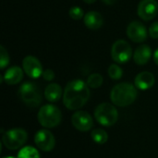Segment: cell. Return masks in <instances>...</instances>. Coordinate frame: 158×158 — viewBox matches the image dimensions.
<instances>
[{"label":"cell","instance_id":"cell-1","mask_svg":"<svg viewBox=\"0 0 158 158\" xmlns=\"http://www.w3.org/2000/svg\"><path fill=\"white\" fill-rule=\"evenodd\" d=\"M90 98V90L87 83L81 80L69 81L63 94V103L69 110H78L84 106Z\"/></svg>","mask_w":158,"mask_h":158},{"label":"cell","instance_id":"cell-2","mask_svg":"<svg viewBox=\"0 0 158 158\" xmlns=\"http://www.w3.org/2000/svg\"><path fill=\"white\" fill-rule=\"evenodd\" d=\"M137 95L136 87L130 82H122L115 85L110 93L112 103L120 107L131 106L136 100Z\"/></svg>","mask_w":158,"mask_h":158},{"label":"cell","instance_id":"cell-3","mask_svg":"<svg viewBox=\"0 0 158 158\" xmlns=\"http://www.w3.org/2000/svg\"><path fill=\"white\" fill-rule=\"evenodd\" d=\"M19 95L21 101L29 107L34 108L42 103V94L40 88L31 81L24 82L19 89Z\"/></svg>","mask_w":158,"mask_h":158},{"label":"cell","instance_id":"cell-4","mask_svg":"<svg viewBox=\"0 0 158 158\" xmlns=\"http://www.w3.org/2000/svg\"><path fill=\"white\" fill-rule=\"evenodd\" d=\"M39 123L46 129L58 126L62 119V114L58 107L53 105H45L42 106L38 112Z\"/></svg>","mask_w":158,"mask_h":158},{"label":"cell","instance_id":"cell-5","mask_svg":"<svg viewBox=\"0 0 158 158\" xmlns=\"http://www.w3.org/2000/svg\"><path fill=\"white\" fill-rule=\"evenodd\" d=\"M94 118L99 124L105 127H110L117 123L118 113L113 105L109 103H103L96 107L94 111Z\"/></svg>","mask_w":158,"mask_h":158},{"label":"cell","instance_id":"cell-6","mask_svg":"<svg viewBox=\"0 0 158 158\" xmlns=\"http://www.w3.org/2000/svg\"><path fill=\"white\" fill-rule=\"evenodd\" d=\"M28 139L27 132L20 128L7 131L2 137L3 144L9 150H17L25 144Z\"/></svg>","mask_w":158,"mask_h":158},{"label":"cell","instance_id":"cell-7","mask_svg":"<svg viewBox=\"0 0 158 158\" xmlns=\"http://www.w3.org/2000/svg\"><path fill=\"white\" fill-rule=\"evenodd\" d=\"M111 56L113 60L118 64L127 63L132 56L131 46L124 40H118L111 47Z\"/></svg>","mask_w":158,"mask_h":158},{"label":"cell","instance_id":"cell-8","mask_svg":"<svg viewBox=\"0 0 158 158\" xmlns=\"http://www.w3.org/2000/svg\"><path fill=\"white\" fill-rule=\"evenodd\" d=\"M34 143L37 147L44 152H50L56 145V139L48 130H41L34 136Z\"/></svg>","mask_w":158,"mask_h":158},{"label":"cell","instance_id":"cell-9","mask_svg":"<svg viewBox=\"0 0 158 158\" xmlns=\"http://www.w3.org/2000/svg\"><path fill=\"white\" fill-rule=\"evenodd\" d=\"M158 12V3L156 0H142L138 5V16L143 20H152Z\"/></svg>","mask_w":158,"mask_h":158},{"label":"cell","instance_id":"cell-10","mask_svg":"<svg viewBox=\"0 0 158 158\" xmlns=\"http://www.w3.org/2000/svg\"><path fill=\"white\" fill-rule=\"evenodd\" d=\"M22 68L24 72L31 79H38L43 75V67L39 59L32 56H27L22 61Z\"/></svg>","mask_w":158,"mask_h":158},{"label":"cell","instance_id":"cell-11","mask_svg":"<svg viewBox=\"0 0 158 158\" xmlns=\"http://www.w3.org/2000/svg\"><path fill=\"white\" fill-rule=\"evenodd\" d=\"M71 123L80 131H88L94 127V120L85 111H77L71 117Z\"/></svg>","mask_w":158,"mask_h":158},{"label":"cell","instance_id":"cell-12","mask_svg":"<svg viewBox=\"0 0 158 158\" xmlns=\"http://www.w3.org/2000/svg\"><path fill=\"white\" fill-rule=\"evenodd\" d=\"M127 35L134 43H143L147 39V29L142 22L134 20L129 24Z\"/></svg>","mask_w":158,"mask_h":158},{"label":"cell","instance_id":"cell-13","mask_svg":"<svg viewBox=\"0 0 158 158\" xmlns=\"http://www.w3.org/2000/svg\"><path fill=\"white\" fill-rule=\"evenodd\" d=\"M155 82H156V78L154 74L149 71H143L139 73L134 81L135 87L143 91L152 88Z\"/></svg>","mask_w":158,"mask_h":158},{"label":"cell","instance_id":"cell-14","mask_svg":"<svg viewBox=\"0 0 158 158\" xmlns=\"http://www.w3.org/2000/svg\"><path fill=\"white\" fill-rule=\"evenodd\" d=\"M84 24L90 30H99L104 24L103 16L97 11H89L84 15Z\"/></svg>","mask_w":158,"mask_h":158},{"label":"cell","instance_id":"cell-15","mask_svg":"<svg viewBox=\"0 0 158 158\" xmlns=\"http://www.w3.org/2000/svg\"><path fill=\"white\" fill-rule=\"evenodd\" d=\"M151 56H152V49L147 44H141L140 46L137 47V49L134 51L133 54L134 62L140 66L147 64Z\"/></svg>","mask_w":158,"mask_h":158},{"label":"cell","instance_id":"cell-16","mask_svg":"<svg viewBox=\"0 0 158 158\" xmlns=\"http://www.w3.org/2000/svg\"><path fill=\"white\" fill-rule=\"evenodd\" d=\"M3 78H4V81L9 85L18 84L21 81L23 78V71L21 68L18 66H14V67L9 68L5 72V75L3 76Z\"/></svg>","mask_w":158,"mask_h":158},{"label":"cell","instance_id":"cell-17","mask_svg":"<svg viewBox=\"0 0 158 158\" xmlns=\"http://www.w3.org/2000/svg\"><path fill=\"white\" fill-rule=\"evenodd\" d=\"M44 96L49 102H57L62 96V88L57 83H50L44 90Z\"/></svg>","mask_w":158,"mask_h":158},{"label":"cell","instance_id":"cell-18","mask_svg":"<svg viewBox=\"0 0 158 158\" xmlns=\"http://www.w3.org/2000/svg\"><path fill=\"white\" fill-rule=\"evenodd\" d=\"M92 139L95 143L104 144L108 140V135L106 131L103 129H94L91 133Z\"/></svg>","mask_w":158,"mask_h":158},{"label":"cell","instance_id":"cell-19","mask_svg":"<svg viewBox=\"0 0 158 158\" xmlns=\"http://www.w3.org/2000/svg\"><path fill=\"white\" fill-rule=\"evenodd\" d=\"M18 158H40V155L34 147L26 146L19 152Z\"/></svg>","mask_w":158,"mask_h":158},{"label":"cell","instance_id":"cell-20","mask_svg":"<svg viewBox=\"0 0 158 158\" xmlns=\"http://www.w3.org/2000/svg\"><path fill=\"white\" fill-rule=\"evenodd\" d=\"M103 81H104V79H103L101 74H99V73H93V74H91L88 77L86 83H87V85L89 87L96 89V88H99L103 84Z\"/></svg>","mask_w":158,"mask_h":158},{"label":"cell","instance_id":"cell-21","mask_svg":"<svg viewBox=\"0 0 158 158\" xmlns=\"http://www.w3.org/2000/svg\"><path fill=\"white\" fill-rule=\"evenodd\" d=\"M108 76L112 79V80H119L121 79L122 75H123V71L122 69L117 65V64H112L109 66L108 68Z\"/></svg>","mask_w":158,"mask_h":158},{"label":"cell","instance_id":"cell-22","mask_svg":"<svg viewBox=\"0 0 158 158\" xmlns=\"http://www.w3.org/2000/svg\"><path fill=\"white\" fill-rule=\"evenodd\" d=\"M69 17L72 19L79 20V19H81L84 16V12H83V9L81 7H80L78 6H72L69 9Z\"/></svg>","mask_w":158,"mask_h":158},{"label":"cell","instance_id":"cell-23","mask_svg":"<svg viewBox=\"0 0 158 158\" xmlns=\"http://www.w3.org/2000/svg\"><path fill=\"white\" fill-rule=\"evenodd\" d=\"M9 64V56L6 48L1 45L0 46V69H4Z\"/></svg>","mask_w":158,"mask_h":158},{"label":"cell","instance_id":"cell-24","mask_svg":"<svg viewBox=\"0 0 158 158\" xmlns=\"http://www.w3.org/2000/svg\"><path fill=\"white\" fill-rule=\"evenodd\" d=\"M149 35L153 39H158V21L154 22L149 28Z\"/></svg>","mask_w":158,"mask_h":158},{"label":"cell","instance_id":"cell-25","mask_svg":"<svg viewBox=\"0 0 158 158\" xmlns=\"http://www.w3.org/2000/svg\"><path fill=\"white\" fill-rule=\"evenodd\" d=\"M43 78L45 80V81H51L52 80H54L55 79V72L52 70V69H45L44 72H43Z\"/></svg>","mask_w":158,"mask_h":158},{"label":"cell","instance_id":"cell-26","mask_svg":"<svg viewBox=\"0 0 158 158\" xmlns=\"http://www.w3.org/2000/svg\"><path fill=\"white\" fill-rule=\"evenodd\" d=\"M154 61H155V63L158 66V48L155 51V53H154Z\"/></svg>","mask_w":158,"mask_h":158},{"label":"cell","instance_id":"cell-27","mask_svg":"<svg viewBox=\"0 0 158 158\" xmlns=\"http://www.w3.org/2000/svg\"><path fill=\"white\" fill-rule=\"evenodd\" d=\"M102 1L106 5H114L117 2V0H102Z\"/></svg>","mask_w":158,"mask_h":158},{"label":"cell","instance_id":"cell-28","mask_svg":"<svg viewBox=\"0 0 158 158\" xmlns=\"http://www.w3.org/2000/svg\"><path fill=\"white\" fill-rule=\"evenodd\" d=\"M83 2L86 4H94V2H96V0H83Z\"/></svg>","mask_w":158,"mask_h":158},{"label":"cell","instance_id":"cell-29","mask_svg":"<svg viewBox=\"0 0 158 158\" xmlns=\"http://www.w3.org/2000/svg\"><path fill=\"white\" fill-rule=\"evenodd\" d=\"M4 158H15V157H11V156H10V157H4Z\"/></svg>","mask_w":158,"mask_h":158}]
</instances>
